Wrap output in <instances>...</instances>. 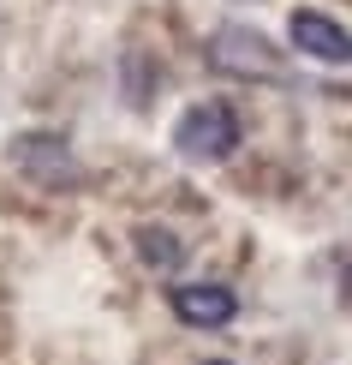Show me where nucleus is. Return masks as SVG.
I'll return each instance as SVG.
<instances>
[{"mask_svg": "<svg viewBox=\"0 0 352 365\" xmlns=\"http://www.w3.org/2000/svg\"><path fill=\"white\" fill-rule=\"evenodd\" d=\"M12 162H18V174L36 180V186H72V180H78V162H72L66 138H54V132H24V138H12Z\"/></svg>", "mask_w": 352, "mask_h": 365, "instance_id": "3", "label": "nucleus"}, {"mask_svg": "<svg viewBox=\"0 0 352 365\" xmlns=\"http://www.w3.org/2000/svg\"><path fill=\"white\" fill-rule=\"evenodd\" d=\"M167 306L186 317V324H197V329H221V324H233L239 299H233V287H221V282H186V287L167 294Z\"/></svg>", "mask_w": 352, "mask_h": 365, "instance_id": "5", "label": "nucleus"}, {"mask_svg": "<svg viewBox=\"0 0 352 365\" xmlns=\"http://www.w3.org/2000/svg\"><path fill=\"white\" fill-rule=\"evenodd\" d=\"M287 36H293V48L299 54H311V60H329V66H352V30L346 24H334L329 12H293V24H287Z\"/></svg>", "mask_w": 352, "mask_h": 365, "instance_id": "4", "label": "nucleus"}, {"mask_svg": "<svg viewBox=\"0 0 352 365\" xmlns=\"http://www.w3.org/2000/svg\"><path fill=\"white\" fill-rule=\"evenodd\" d=\"M209 66L221 78H281V48L251 24H227L209 36Z\"/></svg>", "mask_w": 352, "mask_h": 365, "instance_id": "2", "label": "nucleus"}, {"mask_svg": "<svg viewBox=\"0 0 352 365\" xmlns=\"http://www.w3.org/2000/svg\"><path fill=\"white\" fill-rule=\"evenodd\" d=\"M209 365H227V359H209Z\"/></svg>", "mask_w": 352, "mask_h": 365, "instance_id": "8", "label": "nucleus"}, {"mask_svg": "<svg viewBox=\"0 0 352 365\" xmlns=\"http://www.w3.org/2000/svg\"><path fill=\"white\" fill-rule=\"evenodd\" d=\"M174 150L186 162H221L239 150V114L227 102H191L174 120Z\"/></svg>", "mask_w": 352, "mask_h": 365, "instance_id": "1", "label": "nucleus"}, {"mask_svg": "<svg viewBox=\"0 0 352 365\" xmlns=\"http://www.w3.org/2000/svg\"><path fill=\"white\" fill-rule=\"evenodd\" d=\"M346 299H352V269H346Z\"/></svg>", "mask_w": 352, "mask_h": 365, "instance_id": "7", "label": "nucleus"}, {"mask_svg": "<svg viewBox=\"0 0 352 365\" xmlns=\"http://www.w3.org/2000/svg\"><path fill=\"white\" fill-rule=\"evenodd\" d=\"M137 252H144L149 264H174V257H179L174 234H161V227H144V234H137Z\"/></svg>", "mask_w": 352, "mask_h": 365, "instance_id": "6", "label": "nucleus"}]
</instances>
